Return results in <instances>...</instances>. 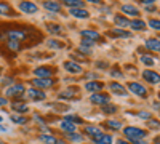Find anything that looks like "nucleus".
I'll return each mask as SVG.
<instances>
[{"instance_id":"f257e3e1","label":"nucleus","mask_w":160,"mask_h":144,"mask_svg":"<svg viewBox=\"0 0 160 144\" xmlns=\"http://www.w3.org/2000/svg\"><path fill=\"white\" fill-rule=\"evenodd\" d=\"M123 135L130 139V141H139V139H144L148 132L146 130H141L138 127H127L123 130Z\"/></svg>"},{"instance_id":"f03ea898","label":"nucleus","mask_w":160,"mask_h":144,"mask_svg":"<svg viewBox=\"0 0 160 144\" xmlns=\"http://www.w3.org/2000/svg\"><path fill=\"white\" fill-rule=\"evenodd\" d=\"M24 91H26L24 85L22 83H16V85L8 87L7 91H5V95L8 98H21V96H24Z\"/></svg>"},{"instance_id":"7ed1b4c3","label":"nucleus","mask_w":160,"mask_h":144,"mask_svg":"<svg viewBox=\"0 0 160 144\" xmlns=\"http://www.w3.org/2000/svg\"><path fill=\"white\" fill-rule=\"evenodd\" d=\"M128 90L131 91L133 95H136L139 98H146L148 96V88H146L144 85H141L139 82H131L128 83Z\"/></svg>"},{"instance_id":"20e7f679","label":"nucleus","mask_w":160,"mask_h":144,"mask_svg":"<svg viewBox=\"0 0 160 144\" xmlns=\"http://www.w3.org/2000/svg\"><path fill=\"white\" fill-rule=\"evenodd\" d=\"M90 102L95 104V106H106V104L111 102V98L106 93H95L90 96Z\"/></svg>"},{"instance_id":"39448f33","label":"nucleus","mask_w":160,"mask_h":144,"mask_svg":"<svg viewBox=\"0 0 160 144\" xmlns=\"http://www.w3.org/2000/svg\"><path fill=\"white\" fill-rule=\"evenodd\" d=\"M7 37H8V40H15V42H22L26 37H28V31H24V29H11L7 32Z\"/></svg>"},{"instance_id":"423d86ee","label":"nucleus","mask_w":160,"mask_h":144,"mask_svg":"<svg viewBox=\"0 0 160 144\" xmlns=\"http://www.w3.org/2000/svg\"><path fill=\"white\" fill-rule=\"evenodd\" d=\"M34 74L37 78H51V75L55 74V69L51 67H45V66H38L34 69Z\"/></svg>"},{"instance_id":"0eeeda50","label":"nucleus","mask_w":160,"mask_h":144,"mask_svg":"<svg viewBox=\"0 0 160 144\" xmlns=\"http://www.w3.org/2000/svg\"><path fill=\"white\" fill-rule=\"evenodd\" d=\"M18 7H19V10L22 13H26V15H35V13L38 11V7L34 2H21Z\"/></svg>"},{"instance_id":"6e6552de","label":"nucleus","mask_w":160,"mask_h":144,"mask_svg":"<svg viewBox=\"0 0 160 144\" xmlns=\"http://www.w3.org/2000/svg\"><path fill=\"white\" fill-rule=\"evenodd\" d=\"M102 88H104V83L96 82V80H91V82H87L85 83V90L87 91H91L93 95H95V93H102Z\"/></svg>"},{"instance_id":"1a4fd4ad","label":"nucleus","mask_w":160,"mask_h":144,"mask_svg":"<svg viewBox=\"0 0 160 144\" xmlns=\"http://www.w3.org/2000/svg\"><path fill=\"white\" fill-rule=\"evenodd\" d=\"M32 85L37 88H50L55 85V78H34Z\"/></svg>"},{"instance_id":"9d476101","label":"nucleus","mask_w":160,"mask_h":144,"mask_svg":"<svg viewBox=\"0 0 160 144\" xmlns=\"http://www.w3.org/2000/svg\"><path fill=\"white\" fill-rule=\"evenodd\" d=\"M64 69L68 71V72H71V74H82L83 72V69H82V66H80L78 62H74V61H66L64 64Z\"/></svg>"},{"instance_id":"9b49d317","label":"nucleus","mask_w":160,"mask_h":144,"mask_svg":"<svg viewBox=\"0 0 160 144\" xmlns=\"http://www.w3.org/2000/svg\"><path fill=\"white\" fill-rule=\"evenodd\" d=\"M142 78H144L146 82L152 83V85H157V83H158V74L154 72V71H151V69L142 71Z\"/></svg>"},{"instance_id":"f8f14e48","label":"nucleus","mask_w":160,"mask_h":144,"mask_svg":"<svg viewBox=\"0 0 160 144\" xmlns=\"http://www.w3.org/2000/svg\"><path fill=\"white\" fill-rule=\"evenodd\" d=\"M28 96H29L32 101H43V99L47 98L45 91H40V90H37V88H29V90H28Z\"/></svg>"},{"instance_id":"ddd939ff","label":"nucleus","mask_w":160,"mask_h":144,"mask_svg":"<svg viewBox=\"0 0 160 144\" xmlns=\"http://www.w3.org/2000/svg\"><path fill=\"white\" fill-rule=\"evenodd\" d=\"M80 35H82V38H87V40H91V42H99L101 40V34L96 32V31H82L80 32Z\"/></svg>"},{"instance_id":"4468645a","label":"nucleus","mask_w":160,"mask_h":144,"mask_svg":"<svg viewBox=\"0 0 160 144\" xmlns=\"http://www.w3.org/2000/svg\"><path fill=\"white\" fill-rule=\"evenodd\" d=\"M144 45H146V48H148L149 51H152V53H158V51H160V42H158V38H146Z\"/></svg>"},{"instance_id":"2eb2a0df","label":"nucleus","mask_w":160,"mask_h":144,"mask_svg":"<svg viewBox=\"0 0 160 144\" xmlns=\"http://www.w3.org/2000/svg\"><path fill=\"white\" fill-rule=\"evenodd\" d=\"M122 13H123V16L128 15V16H135V18H138V16L141 15L139 10H138L135 5H128V3L122 5Z\"/></svg>"},{"instance_id":"dca6fc26","label":"nucleus","mask_w":160,"mask_h":144,"mask_svg":"<svg viewBox=\"0 0 160 144\" xmlns=\"http://www.w3.org/2000/svg\"><path fill=\"white\" fill-rule=\"evenodd\" d=\"M114 22H115V27H117V29L128 27V24H130L128 18L123 16V15H115V16H114Z\"/></svg>"},{"instance_id":"f3484780","label":"nucleus","mask_w":160,"mask_h":144,"mask_svg":"<svg viewBox=\"0 0 160 144\" xmlns=\"http://www.w3.org/2000/svg\"><path fill=\"white\" fill-rule=\"evenodd\" d=\"M109 88L112 90L114 95H118V96H127V95H128V91L125 90V87H122V85L117 83V82H112V83L109 85Z\"/></svg>"},{"instance_id":"a211bd4d","label":"nucleus","mask_w":160,"mask_h":144,"mask_svg":"<svg viewBox=\"0 0 160 144\" xmlns=\"http://www.w3.org/2000/svg\"><path fill=\"white\" fill-rule=\"evenodd\" d=\"M85 133L95 139V138H98L99 135H102V130H101L99 127H96V125H88V127H85Z\"/></svg>"},{"instance_id":"6ab92c4d","label":"nucleus","mask_w":160,"mask_h":144,"mask_svg":"<svg viewBox=\"0 0 160 144\" xmlns=\"http://www.w3.org/2000/svg\"><path fill=\"white\" fill-rule=\"evenodd\" d=\"M11 109L15 111V112H18V114H26V112H29L28 104H26V102H18V101L11 102Z\"/></svg>"},{"instance_id":"aec40b11","label":"nucleus","mask_w":160,"mask_h":144,"mask_svg":"<svg viewBox=\"0 0 160 144\" xmlns=\"http://www.w3.org/2000/svg\"><path fill=\"white\" fill-rule=\"evenodd\" d=\"M77 91H78V88L71 87V88H68V90H64L62 93H59V99H72V98L77 96Z\"/></svg>"},{"instance_id":"412c9836","label":"nucleus","mask_w":160,"mask_h":144,"mask_svg":"<svg viewBox=\"0 0 160 144\" xmlns=\"http://www.w3.org/2000/svg\"><path fill=\"white\" fill-rule=\"evenodd\" d=\"M40 141L45 142V144H66L64 141L58 139L56 136H53V135H42L40 136Z\"/></svg>"},{"instance_id":"4be33fe9","label":"nucleus","mask_w":160,"mask_h":144,"mask_svg":"<svg viewBox=\"0 0 160 144\" xmlns=\"http://www.w3.org/2000/svg\"><path fill=\"white\" fill-rule=\"evenodd\" d=\"M93 144H114V138L111 135H99L93 139Z\"/></svg>"},{"instance_id":"5701e85b","label":"nucleus","mask_w":160,"mask_h":144,"mask_svg":"<svg viewBox=\"0 0 160 144\" xmlns=\"http://www.w3.org/2000/svg\"><path fill=\"white\" fill-rule=\"evenodd\" d=\"M71 15L74 18H78V19H85L90 16V13L85 8H74V10H71Z\"/></svg>"},{"instance_id":"b1692460","label":"nucleus","mask_w":160,"mask_h":144,"mask_svg":"<svg viewBox=\"0 0 160 144\" xmlns=\"http://www.w3.org/2000/svg\"><path fill=\"white\" fill-rule=\"evenodd\" d=\"M61 130H62V132H66L68 135H71V133H75V132H77V127H75L72 122L62 120V122H61Z\"/></svg>"},{"instance_id":"393cba45","label":"nucleus","mask_w":160,"mask_h":144,"mask_svg":"<svg viewBox=\"0 0 160 144\" xmlns=\"http://www.w3.org/2000/svg\"><path fill=\"white\" fill-rule=\"evenodd\" d=\"M43 8L48 10V11H51V13H59L62 7L58 2H43Z\"/></svg>"},{"instance_id":"a878e982","label":"nucleus","mask_w":160,"mask_h":144,"mask_svg":"<svg viewBox=\"0 0 160 144\" xmlns=\"http://www.w3.org/2000/svg\"><path fill=\"white\" fill-rule=\"evenodd\" d=\"M130 27L133 29V31H144L146 29V22L142 21V19H133V21H130Z\"/></svg>"},{"instance_id":"bb28decb","label":"nucleus","mask_w":160,"mask_h":144,"mask_svg":"<svg viewBox=\"0 0 160 144\" xmlns=\"http://www.w3.org/2000/svg\"><path fill=\"white\" fill-rule=\"evenodd\" d=\"M109 35L111 37H120V38H128V37H131V34L128 32V31H123V29H112V31H109Z\"/></svg>"},{"instance_id":"cd10ccee","label":"nucleus","mask_w":160,"mask_h":144,"mask_svg":"<svg viewBox=\"0 0 160 144\" xmlns=\"http://www.w3.org/2000/svg\"><path fill=\"white\" fill-rule=\"evenodd\" d=\"M47 31L51 34H56V35H61L64 32L62 26H59V24H47Z\"/></svg>"},{"instance_id":"c85d7f7f","label":"nucleus","mask_w":160,"mask_h":144,"mask_svg":"<svg viewBox=\"0 0 160 144\" xmlns=\"http://www.w3.org/2000/svg\"><path fill=\"white\" fill-rule=\"evenodd\" d=\"M64 5L69 7L71 10H74V8H83L85 7V2H80V0H66Z\"/></svg>"},{"instance_id":"c756f323","label":"nucleus","mask_w":160,"mask_h":144,"mask_svg":"<svg viewBox=\"0 0 160 144\" xmlns=\"http://www.w3.org/2000/svg\"><path fill=\"white\" fill-rule=\"evenodd\" d=\"M106 127L111 128V130H114V132H117V130L122 128V122H118V120H115V119H111V120L106 122Z\"/></svg>"},{"instance_id":"7c9ffc66","label":"nucleus","mask_w":160,"mask_h":144,"mask_svg":"<svg viewBox=\"0 0 160 144\" xmlns=\"http://www.w3.org/2000/svg\"><path fill=\"white\" fill-rule=\"evenodd\" d=\"M0 15H3V16H13L11 15V7L5 2H0Z\"/></svg>"},{"instance_id":"2f4dec72","label":"nucleus","mask_w":160,"mask_h":144,"mask_svg":"<svg viewBox=\"0 0 160 144\" xmlns=\"http://www.w3.org/2000/svg\"><path fill=\"white\" fill-rule=\"evenodd\" d=\"M11 122L13 123H18V125H24L26 122H28V117H22L19 114H15V115L11 117Z\"/></svg>"},{"instance_id":"473e14b6","label":"nucleus","mask_w":160,"mask_h":144,"mask_svg":"<svg viewBox=\"0 0 160 144\" xmlns=\"http://www.w3.org/2000/svg\"><path fill=\"white\" fill-rule=\"evenodd\" d=\"M141 62L144 64V66H148V67H151V66H154V64H155V59H154L152 56H148V55H142V56H141Z\"/></svg>"},{"instance_id":"72a5a7b5","label":"nucleus","mask_w":160,"mask_h":144,"mask_svg":"<svg viewBox=\"0 0 160 144\" xmlns=\"http://www.w3.org/2000/svg\"><path fill=\"white\" fill-rule=\"evenodd\" d=\"M102 112L104 114H115L117 112V106L115 104H106V106H102Z\"/></svg>"},{"instance_id":"f704fd0d","label":"nucleus","mask_w":160,"mask_h":144,"mask_svg":"<svg viewBox=\"0 0 160 144\" xmlns=\"http://www.w3.org/2000/svg\"><path fill=\"white\" fill-rule=\"evenodd\" d=\"M64 120L72 122L74 125H75V122H77V123H83V119H82V117H78V115H66V119H64Z\"/></svg>"},{"instance_id":"c9c22d12","label":"nucleus","mask_w":160,"mask_h":144,"mask_svg":"<svg viewBox=\"0 0 160 144\" xmlns=\"http://www.w3.org/2000/svg\"><path fill=\"white\" fill-rule=\"evenodd\" d=\"M47 43H48L50 48H55V50H61V48H64V43H62V42H58V40H48Z\"/></svg>"},{"instance_id":"e433bc0d","label":"nucleus","mask_w":160,"mask_h":144,"mask_svg":"<svg viewBox=\"0 0 160 144\" xmlns=\"http://www.w3.org/2000/svg\"><path fill=\"white\" fill-rule=\"evenodd\" d=\"M68 138L74 142H82V139H83V136L78 135V133H71V135H68Z\"/></svg>"},{"instance_id":"4c0bfd02","label":"nucleus","mask_w":160,"mask_h":144,"mask_svg":"<svg viewBox=\"0 0 160 144\" xmlns=\"http://www.w3.org/2000/svg\"><path fill=\"white\" fill-rule=\"evenodd\" d=\"M8 48L11 51H19V42H15V40H8Z\"/></svg>"},{"instance_id":"58836bf2","label":"nucleus","mask_w":160,"mask_h":144,"mask_svg":"<svg viewBox=\"0 0 160 144\" xmlns=\"http://www.w3.org/2000/svg\"><path fill=\"white\" fill-rule=\"evenodd\" d=\"M111 75L112 77H117V78H125V75H123V72L120 71L118 67H114L112 71H111Z\"/></svg>"},{"instance_id":"ea45409f","label":"nucleus","mask_w":160,"mask_h":144,"mask_svg":"<svg viewBox=\"0 0 160 144\" xmlns=\"http://www.w3.org/2000/svg\"><path fill=\"white\" fill-rule=\"evenodd\" d=\"M78 51H80L82 55H85V56H90V55H91V48L83 47V45H80V47H78Z\"/></svg>"},{"instance_id":"a19ab883","label":"nucleus","mask_w":160,"mask_h":144,"mask_svg":"<svg viewBox=\"0 0 160 144\" xmlns=\"http://www.w3.org/2000/svg\"><path fill=\"white\" fill-rule=\"evenodd\" d=\"M149 26H151L152 29L158 31V29H160V21H158V19H151V21H149Z\"/></svg>"},{"instance_id":"79ce46f5","label":"nucleus","mask_w":160,"mask_h":144,"mask_svg":"<svg viewBox=\"0 0 160 144\" xmlns=\"http://www.w3.org/2000/svg\"><path fill=\"white\" fill-rule=\"evenodd\" d=\"M138 117H139V119H142V120H148L149 117H151V112H146V111H141V112H138Z\"/></svg>"},{"instance_id":"37998d69","label":"nucleus","mask_w":160,"mask_h":144,"mask_svg":"<svg viewBox=\"0 0 160 144\" xmlns=\"http://www.w3.org/2000/svg\"><path fill=\"white\" fill-rule=\"evenodd\" d=\"M149 125L154 127V128H158V122H157V120H155V122H154V120H149Z\"/></svg>"},{"instance_id":"c03bdc74","label":"nucleus","mask_w":160,"mask_h":144,"mask_svg":"<svg viewBox=\"0 0 160 144\" xmlns=\"http://www.w3.org/2000/svg\"><path fill=\"white\" fill-rule=\"evenodd\" d=\"M8 132V128L5 125H0V133H7Z\"/></svg>"},{"instance_id":"a18cd8bd","label":"nucleus","mask_w":160,"mask_h":144,"mask_svg":"<svg viewBox=\"0 0 160 144\" xmlns=\"http://www.w3.org/2000/svg\"><path fill=\"white\" fill-rule=\"evenodd\" d=\"M5 104H8L7 98H0V106H5Z\"/></svg>"},{"instance_id":"49530a36","label":"nucleus","mask_w":160,"mask_h":144,"mask_svg":"<svg viewBox=\"0 0 160 144\" xmlns=\"http://www.w3.org/2000/svg\"><path fill=\"white\" fill-rule=\"evenodd\" d=\"M133 142H135V144H149V142L146 141V139H139V141H133Z\"/></svg>"},{"instance_id":"de8ad7c7","label":"nucleus","mask_w":160,"mask_h":144,"mask_svg":"<svg viewBox=\"0 0 160 144\" xmlns=\"http://www.w3.org/2000/svg\"><path fill=\"white\" fill-rule=\"evenodd\" d=\"M115 144H130V142L125 141V139H118V141H115Z\"/></svg>"},{"instance_id":"09e8293b","label":"nucleus","mask_w":160,"mask_h":144,"mask_svg":"<svg viewBox=\"0 0 160 144\" xmlns=\"http://www.w3.org/2000/svg\"><path fill=\"white\" fill-rule=\"evenodd\" d=\"M98 67H102L104 69L106 67V62H98Z\"/></svg>"},{"instance_id":"8fccbe9b","label":"nucleus","mask_w":160,"mask_h":144,"mask_svg":"<svg viewBox=\"0 0 160 144\" xmlns=\"http://www.w3.org/2000/svg\"><path fill=\"white\" fill-rule=\"evenodd\" d=\"M2 120H3V117H2V115H0V123H2Z\"/></svg>"},{"instance_id":"3c124183","label":"nucleus","mask_w":160,"mask_h":144,"mask_svg":"<svg viewBox=\"0 0 160 144\" xmlns=\"http://www.w3.org/2000/svg\"><path fill=\"white\" fill-rule=\"evenodd\" d=\"M0 74H2V69H0Z\"/></svg>"},{"instance_id":"603ef678","label":"nucleus","mask_w":160,"mask_h":144,"mask_svg":"<svg viewBox=\"0 0 160 144\" xmlns=\"http://www.w3.org/2000/svg\"><path fill=\"white\" fill-rule=\"evenodd\" d=\"M0 144H3V142H2V141H0Z\"/></svg>"}]
</instances>
